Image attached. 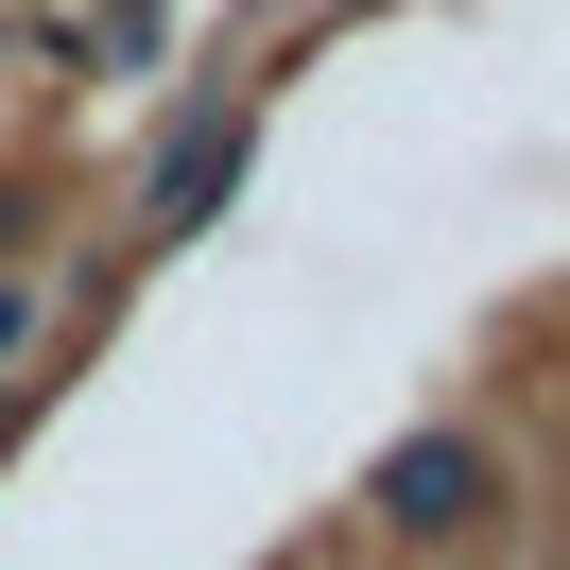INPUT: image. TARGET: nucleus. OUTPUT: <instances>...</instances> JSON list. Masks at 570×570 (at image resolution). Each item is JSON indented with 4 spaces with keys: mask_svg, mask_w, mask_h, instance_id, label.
<instances>
[{
    "mask_svg": "<svg viewBox=\"0 0 570 570\" xmlns=\"http://www.w3.org/2000/svg\"><path fill=\"white\" fill-rule=\"evenodd\" d=\"M484 501H501V466L466 450V432H415V450H381V519H397V535H466Z\"/></svg>",
    "mask_w": 570,
    "mask_h": 570,
    "instance_id": "nucleus-1",
    "label": "nucleus"
},
{
    "mask_svg": "<svg viewBox=\"0 0 570 570\" xmlns=\"http://www.w3.org/2000/svg\"><path fill=\"white\" fill-rule=\"evenodd\" d=\"M225 190H243V105H208V121H190L174 156H156V190H139V225H156V243H190V225L225 208Z\"/></svg>",
    "mask_w": 570,
    "mask_h": 570,
    "instance_id": "nucleus-2",
    "label": "nucleus"
},
{
    "mask_svg": "<svg viewBox=\"0 0 570 570\" xmlns=\"http://www.w3.org/2000/svg\"><path fill=\"white\" fill-rule=\"evenodd\" d=\"M18 346H36V277H0V363H18Z\"/></svg>",
    "mask_w": 570,
    "mask_h": 570,
    "instance_id": "nucleus-3",
    "label": "nucleus"
}]
</instances>
